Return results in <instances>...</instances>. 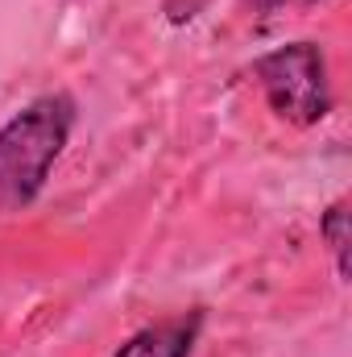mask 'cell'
Listing matches in <instances>:
<instances>
[{
	"label": "cell",
	"mask_w": 352,
	"mask_h": 357,
	"mask_svg": "<svg viewBox=\"0 0 352 357\" xmlns=\"http://www.w3.org/2000/svg\"><path fill=\"white\" fill-rule=\"evenodd\" d=\"M75 129V100L67 91H46L13 112L0 129V216L25 212L50 183Z\"/></svg>",
	"instance_id": "obj_1"
},
{
	"label": "cell",
	"mask_w": 352,
	"mask_h": 357,
	"mask_svg": "<svg viewBox=\"0 0 352 357\" xmlns=\"http://www.w3.org/2000/svg\"><path fill=\"white\" fill-rule=\"evenodd\" d=\"M319 237L328 241V250H332V258H336V274H340V282H349V245H352L349 199H336V204L319 216Z\"/></svg>",
	"instance_id": "obj_4"
},
{
	"label": "cell",
	"mask_w": 352,
	"mask_h": 357,
	"mask_svg": "<svg viewBox=\"0 0 352 357\" xmlns=\"http://www.w3.org/2000/svg\"><path fill=\"white\" fill-rule=\"evenodd\" d=\"M253 79L265 104L286 125L311 129L332 112V79L328 54L319 42H286L253 63Z\"/></svg>",
	"instance_id": "obj_2"
},
{
	"label": "cell",
	"mask_w": 352,
	"mask_h": 357,
	"mask_svg": "<svg viewBox=\"0 0 352 357\" xmlns=\"http://www.w3.org/2000/svg\"><path fill=\"white\" fill-rule=\"evenodd\" d=\"M307 4H319V0H253V8L257 13H282V8H307Z\"/></svg>",
	"instance_id": "obj_5"
},
{
	"label": "cell",
	"mask_w": 352,
	"mask_h": 357,
	"mask_svg": "<svg viewBox=\"0 0 352 357\" xmlns=\"http://www.w3.org/2000/svg\"><path fill=\"white\" fill-rule=\"evenodd\" d=\"M199 333H203V312H186L133 333L112 357H191L199 345Z\"/></svg>",
	"instance_id": "obj_3"
}]
</instances>
